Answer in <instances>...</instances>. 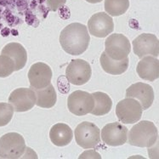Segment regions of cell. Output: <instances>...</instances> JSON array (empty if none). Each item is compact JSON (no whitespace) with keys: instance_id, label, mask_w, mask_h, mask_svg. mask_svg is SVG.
<instances>
[{"instance_id":"obj_1","label":"cell","mask_w":159,"mask_h":159,"mask_svg":"<svg viewBox=\"0 0 159 159\" xmlns=\"http://www.w3.org/2000/svg\"><path fill=\"white\" fill-rule=\"evenodd\" d=\"M90 42L88 28L81 23H71L62 30L60 43L66 52L71 55L84 53Z\"/></svg>"},{"instance_id":"obj_2","label":"cell","mask_w":159,"mask_h":159,"mask_svg":"<svg viewBox=\"0 0 159 159\" xmlns=\"http://www.w3.org/2000/svg\"><path fill=\"white\" fill-rule=\"evenodd\" d=\"M128 138L131 146L150 148L157 141L158 130L152 122L143 120L132 127Z\"/></svg>"},{"instance_id":"obj_3","label":"cell","mask_w":159,"mask_h":159,"mask_svg":"<svg viewBox=\"0 0 159 159\" xmlns=\"http://www.w3.org/2000/svg\"><path fill=\"white\" fill-rule=\"evenodd\" d=\"M26 150L25 140L20 134L8 133L0 138V158H20Z\"/></svg>"},{"instance_id":"obj_4","label":"cell","mask_w":159,"mask_h":159,"mask_svg":"<svg viewBox=\"0 0 159 159\" xmlns=\"http://www.w3.org/2000/svg\"><path fill=\"white\" fill-rule=\"evenodd\" d=\"M75 140L78 146L84 149L94 148L101 141V130L89 122H83L75 129Z\"/></svg>"},{"instance_id":"obj_5","label":"cell","mask_w":159,"mask_h":159,"mask_svg":"<svg viewBox=\"0 0 159 159\" xmlns=\"http://www.w3.org/2000/svg\"><path fill=\"white\" fill-rule=\"evenodd\" d=\"M142 107L137 100L126 98L117 103L116 115L121 123L132 124L140 121L142 116Z\"/></svg>"},{"instance_id":"obj_6","label":"cell","mask_w":159,"mask_h":159,"mask_svg":"<svg viewBox=\"0 0 159 159\" xmlns=\"http://www.w3.org/2000/svg\"><path fill=\"white\" fill-rule=\"evenodd\" d=\"M105 52L111 59L115 61L124 60L131 51V45L129 39L120 33L110 35L105 42Z\"/></svg>"},{"instance_id":"obj_7","label":"cell","mask_w":159,"mask_h":159,"mask_svg":"<svg viewBox=\"0 0 159 159\" xmlns=\"http://www.w3.org/2000/svg\"><path fill=\"white\" fill-rule=\"evenodd\" d=\"M94 106L92 94L82 90L71 93L67 99V107L70 112L76 116H84L90 113Z\"/></svg>"},{"instance_id":"obj_8","label":"cell","mask_w":159,"mask_h":159,"mask_svg":"<svg viewBox=\"0 0 159 159\" xmlns=\"http://www.w3.org/2000/svg\"><path fill=\"white\" fill-rule=\"evenodd\" d=\"M92 70L88 62L82 60H72L66 70V79L74 85H84L87 84L91 78Z\"/></svg>"},{"instance_id":"obj_9","label":"cell","mask_w":159,"mask_h":159,"mask_svg":"<svg viewBox=\"0 0 159 159\" xmlns=\"http://www.w3.org/2000/svg\"><path fill=\"white\" fill-rule=\"evenodd\" d=\"M134 53L141 59L146 55L157 57L159 55V41L154 34L143 33L134 39Z\"/></svg>"},{"instance_id":"obj_10","label":"cell","mask_w":159,"mask_h":159,"mask_svg":"<svg viewBox=\"0 0 159 159\" xmlns=\"http://www.w3.org/2000/svg\"><path fill=\"white\" fill-rule=\"evenodd\" d=\"M37 96L35 91L32 89H16L10 94L9 102L12 105L14 111L23 112L31 110L36 105Z\"/></svg>"},{"instance_id":"obj_11","label":"cell","mask_w":159,"mask_h":159,"mask_svg":"<svg viewBox=\"0 0 159 159\" xmlns=\"http://www.w3.org/2000/svg\"><path fill=\"white\" fill-rule=\"evenodd\" d=\"M128 128L120 123H111L105 125L101 131L102 141L110 146H123L128 139Z\"/></svg>"},{"instance_id":"obj_12","label":"cell","mask_w":159,"mask_h":159,"mask_svg":"<svg viewBox=\"0 0 159 159\" xmlns=\"http://www.w3.org/2000/svg\"><path fill=\"white\" fill-rule=\"evenodd\" d=\"M88 27L91 35L96 38H105L113 32V20L108 14L99 12L91 16Z\"/></svg>"},{"instance_id":"obj_13","label":"cell","mask_w":159,"mask_h":159,"mask_svg":"<svg viewBox=\"0 0 159 159\" xmlns=\"http://www.w3.org/2000/svg\"><path fill=\"white\" fill-rule=\"evenodd\" d=\"M52 78V71L49 66L38 62L32 65L28 71V79H29L31 88L34 89H40L47 87L50 84Z\"/></svg>"},{"instance_id":"obj_14","label":"cell","mask_w":159,"mask_h":159,"mask_svg":"<svg viewBox=\"0 0 159 159\" xmlns=\"http://www.w3.org/2000/svg\"><path fill=\"white\" fill-rule=\"evenodd\" d=\"M125 96L138 100L143 110H147L152 107L154 101V91L152 87L147 84L136 83L127 89Z\"/></svg>"},{"instance_id":"obj_15","label":"cell","mask_w":159,"mask_h":159,"mask_svg":"<svg viewBox=\"0 0 159 159\" xmlns=\"http://www.w3.org/2000/svg\"><path fill=\"white\" fill-rule=\"evenodd\" d=\"M137 73L144 80L153 82L159 78V61L154 56L146 55L141 58L136 67Z\"/></svg>"},{"instance_id":"obj_16","label":"cell","mask_w":159,"mask_h":159,"mask_svg":"<svg viewBox=\"0 0 159 159\" xmlns=\"http://www.w3.org/2000/svg\"><path fill=\"white\" fill-rule=\"evenodd\" d=\"M2 55L10 56L15 62V71L22 69L27 61V54L25 48L18 43H10L3 47Z\"/></svg>"},{"instance_id":"obj_17","label":"cell","mask_w":159,"mask_h":159,"mask_svg":"<svg viewBox=\"0 0 159 159\" xmlns=\"http://www.w3.org/2000/svg\"><path fill=\"white\" fill-rule=\"evenodd\" d=\"M49 138L55 146H65L71 143L73 133L67 124L60 123L52 126L49 132Z\"/></svg>"},{"instance_id":"obj_18","label":"cell","mask_w":159,"mask_h":159,"mask_svg":"<svg viewBox=\"0 0 159 159\" xmlns=\"http://www.w3.org/2000/svg\"><path fill=\"white\" fill-rule=\"evenodd\" d=\"M100 62L101 67L106 72L111 75H120L127 71L129 61L128 57L121 61L112 60L104 51L100 57Z\"/></svg>"},{"instance_id":"obj_19","label":"cell","mask_w":159,"mask_h":159,"mask_svg":"<svg viewBox=\"0 0 159 159\" xmlns=\"http://www.w3.org/2000/svg\"><path fill=\"white\" fill-rule=\"evenodd\" d=\"M37 101L36 105L42 108H51L55 105L57 101V95L53 85L50 84L47 87L40 89H34Z\"/></svg>"},{"instance_id":"obj_20","label":"cell","mask_w":159,"mask_h":159,"mask_svg":"<svg viewBox=\"0 0 159 159\" xmlns=\"http://www.w3.org/2000/svg\"><path fill=\"white\" fill-rule=\"evenodd\" d=\"M92 95L94 100V106L90 113L94 116H104L109 113L112 107V101L110 96L103 92H94Z\"/></svg>"},{"instance_id":"obj_21","label":"cell","mask_w":159,"mask_h":159,"mask_svg":"<svg viewBox=\"0 0 159 159\" xmlns=\"http://www.w3.org/2000/svg\"><path fill=\"white\" fill-rule=\"evenodd\" d=\"M129 8V0H105V10L109 16H119Z\"/></svg>"},{"instance_id":"obj_22","label":"cell","mask_w":159,"mask_h":159,"mask_svg":"<svg viewBox=\"0 0 159 159\" xmlns=\"http://www.w3.org/2000/svg\"><path fill=\"white\" fill-rule=\"evenodd\" d=\"M15 71V62L10 56L0 55V78H7Z\"/></svg>"},{"instance_id":"obj_23","label":"cell","mask_w":159,"mask_h":159,"mask_svg":"<svg viewBox=\"0 0 159 159\" xmlns=\"http://www.w3.org/2000/svg\"><path fill=\"white\" fill-rule=\"evenodd\" d=\"M14 115V108L9 103H0V127L5 126L10 123Z\"/></svg>"},{"instance_id":"obj_24","label":"cell","mask_w":159,"mask_h":159,"mask_svg":"<svg viewBox=\"0 0 159 159\" xmlns=\"http://www.w3.org/2000/svg\"><path fill=\"white\" fill-rule=\"evenodd\" d=\"M66 2V0H47V5L49 10L56 11L60 8H61Z\"/></svg>"},{"instance_id":"obj_25","label":"cell","mask_w":159,"mask_h":159,"mask_svg":"<svg viewBox=\"0 0 159 159\" xmlns=\"http://www.w3.org/2000/svg\"><path fill=\"white\" fill-rule=\"evenodd\" d=\"M86 1L90 3H101L102 0H86Z\"/></svg>"}]
</instances>
